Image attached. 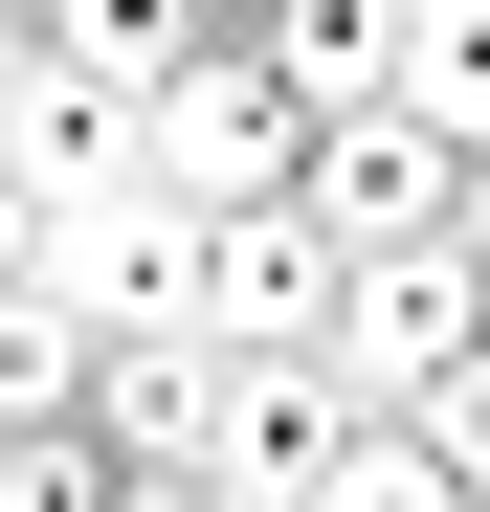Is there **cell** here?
<instances>
[{
	"mask_svg": "<svg viewBox=\"0 0 490 512\" xmlns=\"http://www.w3.org/2000/svg\"><path fill=\"white\" fill-rule=\"evenodd\" d=\"M468 245H490V134H468Z\"/></svg>",
	"mask_w": 490,
	"mask_h": 512,
	"instance_id": "cell-14",
	"label": "cell"
},
{
	"mask_svg": "<svg viewBox=\"0 0 490 512\" xmlns=\"http://www.w3.org/2000/svg\"><path fill=\"white\" fill-rule=\"evenodd\" d=\"M401 423H424V490H446V512H490V334H468V357L401 401Z\"/></svg>",
	"mask_w": 490,
	"mask_h": 512,
	"instance_id": "cell-11",
	"label": "cell"
},
{
	"mask_svg": "<svg viewBox=\"0 0 490 512\" xmlns=\"http://www.w3.org/2000/svg\"><path fill=\"white\" fill-rule=\"evenodd\" d=\"M201 245H223V201H179L156 156H112L90 201H45V290L134 357V334H201Z\"/></svg>",
	"mask_w": 490,
	"mask_h": 512,
	"instance_id": "cell-2",
	"label": "cell"
},
{
	"mask_svg": "<svg viewBox=\"0 0 490 512\" xmlns=\"http://www.w3.org/2000/svg\"><path fill=\"white\" fill-rule=\"evenodd\" d=\"M357 379L335 357H223V423H201V490L223 512H357Z\"/></svg>",
	"mask_w": 490,
	"mask_h": 512,
	"instance_id": "cell-3",
	"label": "cell"
},
{
	"mask_svg": "<svg viewBox=\"0 0 490 512\" xmlns=\"http://www.w3.org/2000/svg\"><path fill=\"white\" fill-rule=\"evenodd\" d=\"M90 379H112V334L67 312L45 268H0V423H90Z\"/></svg>",
	"mask_w": 490,
	"mask_h": 512,
	"instance_id": "cell-7",
	"label": "cell"
},
{
	"mask_svg": "<svg viewBox=\"0 0 490 512\" xmlns=\"http://www.w3.org/2000/svg\"><path fill=\"white\" fill-rule=\"evenodd\" d=\"M223 23H268V0H223Z\"/></svg>",
	"mask_w": 490,
	"mask_h": 512,
	"instance_id": "cell-15",
	"label": "cell"
},
{
	"mask_svg": "<svg viewBox=\"0 0 490 512\" xmlns=\"http://www.w3.org/2000/svg\"><path fill=\"white\" fill-rule=\"evenodd\" d=\"M134 156H156L179 201H290V179H312V90H290L245 23H201V45L134 90Z\"/></svg>",
	"mask_w": 490,
	"mask_h": 512,
	"instance_id": "cell-1",
	"label": "cell"
},
{
	"mask_svg": "<svg viewBox=\"0 0 490 512\" xmlns=\"http://www.w3.org/2000/svg\"><path fill=\"white\" fill-rule=\"evenodd\" d=\"M0 268H45V179H23V134H0Z\"/></svg>",
	"mask_w": 490,
	"mask_h": 512,
	"instance_id": "cell-12",
	"label": "cell"
},
{
	"mask_svg": "<svg viewBox=\"0 0 490 512\" xmlns=\"http://www.w3.org/2000/svg\"><path fill=\"white\" fill-rule=\"evenodd\" d=\"M201 23H223V0H45V67H67V90H156Z\"/></svg>",
	"mask_w": 490,
	"mask_h": 512,
	"instance_id": "cell-9",
	"label": "cell"
},
{
	"mask_svg": "<svg viewBox=\"0 0 490 512\" xmlns=\"http://www.w3.org/2000/svg\"><path fill=\"white\" fill-rule=\"evenodd\" d=\"M401 112L490 134V0H401Z\"/></svg>",
	"mask_w": 490,
	"mask_h": 512,
	"instance_id": "cell-10",
	"label": "cell"
},
{
	"mask_svg": "<svg viewBox=\"0 0 490 512\" xmlns=\"http://www.w3.org/2000/svg\"><path fill=\"white\" fill-rule=\"evenodd\" d=\"M290 201L335 223V268H357V245H424V223H468V134L401 112V90H357V112H312V179Z\"/></svg>",
	"mask_w": 490,
	"mask_h": 512,
	"instance_id": "cell-5",
	"label": "cell"
},
{
	"mask_svg": "<svg viewBox=\"0 0 490 512\" xmlns=\"http://www.w3.org/2000/svg\"><path fill=\"white\" fill-rule=\"evenodd\" d=\"M201 334H223V357H335V223H312V201H223Z\"/></svg>",
	"mask_w": 490,
	"mask_h": 512,
	"instance_id": "cell-6",
	"label": "cell"
},
{
	"mask_svg": "<svg viewBox=\"0 0 490 512\" xmlns=\"http://www.w3.org/2000/svg\"><path fill=\"white\" fill-rule=\"evenodd\" d=\"M245 45H268V67H290L312 112H357V90H401V0H268Z\"/></svg>",
	"mask_w": 490,
	"mask_h": 512,
	"instance_id": "cell-8",
	"label": "cell"
},
{
	"mask_svg": "<svg viewBox=\"0 0 490 512\" xmlns=\"http://www.w3.org/2000/svg\"><path fill=\"white\" fill-rule=\"evenodd\" d=\"M468 334H490V245H468V223L357 245V268H335V379H357V401H424Z\"/></svg>",
	"mask_w": 490,
	"mask_h": 512,
	"instance_id": "cell-4",
	"label": "cell"
},
{
	"mask_svg": "<svg viewBox=\"0 0 490 512\" xmlns=\"http://www.w3.org/2000/svg\"><path fill=\"white\" fill-rule=\"evenodd\" d=\"M23 112H45V23L0 0V134H23Z\"/></svg>",
	"mask_w": 490,
	"mask_h": 512,
	"instance_id": "cell-13",
	"label": "cell"
}]
</instances>
